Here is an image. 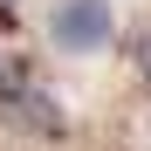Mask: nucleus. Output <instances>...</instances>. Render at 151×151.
Masks as SVG:
<instances>
[{
    "mask_svg": "<svg viewBox=\"0 0 151 151\" xmlns=\"http://www.w3.org/2000/svg\"><path fill=\"white\" fill-rule=\"evenodd\" d=\"M110 35H117L110 0H55L48 7V41L62 55H96V48H110Z\"/></svg>",
    "mask_w": 151,
    "mask_h": 151,
    "instance_id": "1",
    "label": "nucleus"
},
{
    "mask_svg": "<svg viewBox=\"0 0 151 151\" xmlns=\"http://www.w3.org/2000/svg\"><path fill=\"white\" fill-rule=\"evenodd\" d=\"M0 110H7L14 124H28L35 137H69V110H62V103H48V96H41L35 83H21V89H14Z\"/></svg>",
    "mask_w": 151,
    "mask_h": 151,
    "instance_id": "2",
    "label": "nucleus"
},
{
    "mask_svg": "<svg viewBox=\"0 0 151 151\" xmlns=\"http://www.w3.org/2000/svg\"><path fill=\"white\" fill-rule=\"evenodd\" d=\"M131 69H137V83L151 89V21H137V28H131Z\"/></svg>",
    "mask_w": 151,
    "mask_h": 151,
    "instance_id": "3",
    "label": "nucleus"
},
{
    "mask_svg": "<svg viewBox=\"0 0 151 151\" xmlns=\"http://www.w3.org/2000/svg\"><path fill=\"white\" fill-rule=\"evenodd\" d=\"M21 83H35V76H28V62H21V55H0V103H7Z\"/></svg>",
    "mask_w": 151,
    "mask_h": 151,
    "instance_id": "4",
    "label": "nucleus"
}]
</instances>
